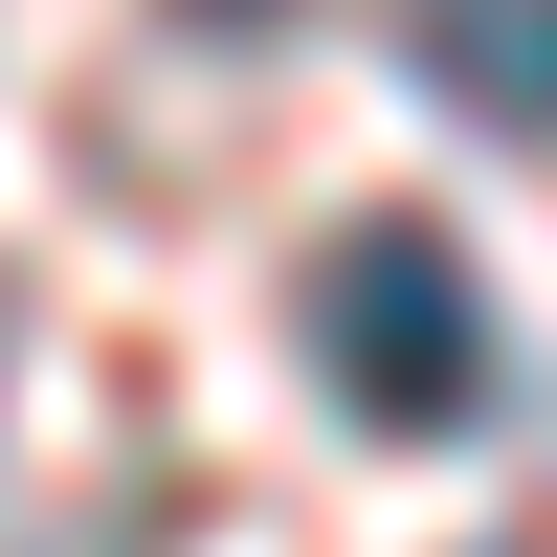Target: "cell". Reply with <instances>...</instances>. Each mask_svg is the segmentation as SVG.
Returning a JSON list of instances; mask_svg holds the SVG:
<instances>
[{
	"label": "cell",
	"instance_id": "1",
	"mask_svg": "<svg viewBox=\"0 0 557 557\" xmlns=\"http://www.w3.org/2000/svg\"><path fill=\"white\" fill-rule=\"evenodd\" d=\"M312 380L380 446L491 424V268L446 246V223H335V246H312Z\"/></svg>",
	"mask_w": 557,
	"mask_h": 557
},
{
	"label": "cell",
	"instance_id": "2",
	"mask_svg": "<svg viewBox=\"0 0 557 557\" xmlns=\"http://www.w3.org/2000/svg\"><path fill=\"white\" fill-rule=\"evenodd\" d=\"M401 67L469 134H557V0H401Z\"/></svg>",
	"mask_w": 557,
	"mask_h": 557
},
{
	"label": "cell",
	"instance_id": "3",
	"mask_svg": "<svg viewBox=\"0 0 557 557\" xmlns=\"http://www.w3.org/2000/svg\"><path fill=\"white\" fill-rule=\"evenodd\" d=\"M178 23H290V0H178Z\"/></svg>",
	"mask_w": 557,
	"mask_h": 557
}]
</instances>
